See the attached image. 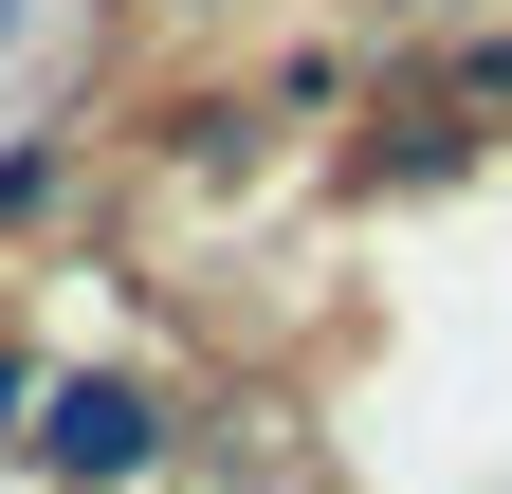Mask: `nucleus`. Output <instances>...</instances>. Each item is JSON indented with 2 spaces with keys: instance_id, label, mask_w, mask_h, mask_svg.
Listing matches in <instances>:
<instances>
[{
  "instance_id": "nucleus-1",
  "label": "nucleus",
  "mask_w": 512,
  "mask_h": 494,
  "mask_svg": "<svg viewBox=\"0 0 512 494\" xmlns=\"http://www.w3.org/2000/svg\"><path fill=\"white\" fill-rule=\"evenodd\" d=\"M19 458H37L55 494H165V458H183V385H165V366H55L37 421H19Z\"/></svg>"
},
{
  "instance_id": "nucleus-2",
  "label": "nucleus",
  "mask_w": 512,
  "mask_h": 494,
  "mask_svg": "<svg viewBox=\"0 0 512 494\" xmlns=\"http://www.w3.org/2000/svg\"><path fill=\"white\" fill-rule=\"evenodd\" d=\"M74 202V129H0V238H37Z\"/></svg>"
},
{
  "instance_id": "nucleus-3",
  "label": "nucleus",
  "mask_w": 512,
  "mask_h": 494,
  "mask_svg": "<svg viewBox=\"0 0 512 494\" xmlns=\"http://www.w3.org/2000/svg\"><path fill=\"white\" fill-rule=\"evenodd\" d=\"M439 110H458V129H494V110H512V37H458V55H439V74H421Z\"/></svg>"
},
{
  "instance_id": "nucleus-4",
  "label": "nucleus",
  "mask_w": 512,
  "mask_h": 494,
  "mask_svg": "<svg viewBox=\"0 0 512 494\" xmlns=\"http://www.w3.org/2000/svg\"><path fill=\"white\" fill-rule=\"evenodd\" d=\"M37 385H55V366H37L19 330H0V440H19V421H37Z\"/></svg>"
},
{
  "instance_id": "nucleus-5",
  "label": "nucleus",
  "mask_w": 512,
  "mask_h": 494,
  "mask_svg": "<svg viewBox=\"0 0 512 494\" xmlns=\"http://www.w3.org/2000/svg\"><path fill=\"white\" fill-rule=\"evenodd\" d=\"M19 37H37V0H0V55H19Z\"/></svg>"
},
{
  "instance_id": "nucleus-6",
  "label": "nucleus",
  "mask_w": 512,
  "mask_h": 494,
  "mask_svg": "<svg viewBox=\"0 0 512 494\" xmlns=\"http://www.w3.org/2000/svg\"><path fill=\"white\" fill-rule=\"evenodd\" d=\"M165 19H220V0H165Z\"/></svg>"
}]
</instances>
